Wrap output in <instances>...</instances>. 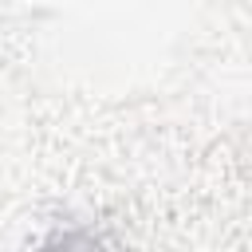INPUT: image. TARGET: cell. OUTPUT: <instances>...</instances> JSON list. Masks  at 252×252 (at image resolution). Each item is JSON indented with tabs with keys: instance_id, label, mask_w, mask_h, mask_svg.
<instances>
[{
	"instance_id": "obj_1",
	"label": "cell",
	"mask_w": 252,
	"mask_h": 252,
	"mask_svg": "<svg viewBox=\"0 0 252 252\" xmlns=\"http://www.w3.org/2000/svg\"><path fill=\"white\" fill-rule=\"evenodd\" d=\"M39 252H102L91 236H83V232H71V236H55V240H47Z\"/></svg>"
}]
</instances>
